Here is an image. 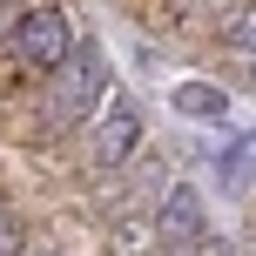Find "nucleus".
<instances>
[{
  "label": "nucleus",
  "mask_w": 256,
  "mask_h": 256,
  "mask_svg": "<svg viewBox=\"0 0 256 256\" xmlns=\"http://www.w3.org/2000/svg\"><path fill=\"white\" fill-rule=\"evenodd\" d=\"M108 94V54L94 48V40H74V54H68L61 68H54V94H48V115L54 122H81L94 102Z\"/></svg>",
  "instance_id": "f257e3e1"
},
{
  "label": "nucleus",
  "mask_w": 256,
  "mask_h": 256,
  "mask_svg": "<svg viewBox=\"0 0 256 256\" xmlns=\"http://www.w3.org/2000/svg\"><path fill=\"white\" fill-rule=\"evenodd\" d=\"M14 54H20V61L27 68H40V74H54V68H61L68 61V54H74V20H68V14L61 7H27L20 14V20H14Z\"/></svg>",
  "instance_id": "f03ea898"
},
{
  "label": "nucleus",
  "mask_w": 256,
  "mask_h": 256,
  "mask_svg": "<svg viewBox=\"0 0 256 256\" xmlns=\"http://www.w3.org/2000/svg\"><path fill=\"white\" fill-rule=\"evenodd\" d=\"M135 148H142V108L115 88L108 108H102V122H94V168H122Z\"/></svg>",
  "instance_id": "7ed1b4c3"
},
{
  "label": "nucleus",
  "mask_w": 256,
  "mask_h": 256,
  "mask_svg": "<svg viewBox=\"0 0 256 256\" xmlns=\"http://www.w3.org/2000/svg\"><path fill=\"white\" fill-rule=\"evenodd\" d=\"M162 250H202L209 243V216H202V196L189 189V182H176V189L162 196Z\"/></svg>",
  "instance_id": "20e7f679"
},
{
  "label": "nucleus",
  "mask_w": 256,
  "mask_h": 256,
  "mask_svg": "<svg viewBox=\"0 0 256 256\" xmlns=\"http://www.w3.org/2000/svg\"><path fill=\"white\" fill-rule=\"evenodd\" d=\"M168 108L189 115V122H222L230 115V94H222L216 81H176V88H168Z\"/></svg>",
  "instance_id": "39448f33"
},
{
  "label": "nucleus",
  "mask_w": 256,
  "mask_h": 256,
  "mask_svg": "<svg viewBox=\"0 0 256 256\" xmlns=\"http://www.w3.org/2000/svg\"><path fill=\"white\" fill-rule=\"evenodd\" d=\"M216 176H222V189H250V182H256V128L236 135L230 148L216 155Z\"/></svg>",
  "instance_id": "423d86ee"
},
{
  "label": "nucleus",
  "mask_w": 256,
  "mask_h": 256,
  "mask_svg": "<svg viewBox=\"0 0 256 256\" xmlns=\"http://www.w3.org/2000/svg\"><path fill=\"white\" fill-rule=\"evenodd\" d=\"M222 40H230V54H243V61L256 68V7H243V14H236V20H230V34H222Z\"/></svg>",
  "instance_id": "0eeeda50"
},
{
  "label": "nucleus",
  "mask_w": 256,
  "mask_h": 256,
  "mask_svg": "<svg viewBox=\"0 0 256 256\" xmlns=\"http://www.w3.org/2000/svg\"><path fill=\"white\" fill-rule=\"evenodd\" d=\"M20 250H27V243H20V222L0 209V256H20Z\"/></svg>",
  "instance_id": "6e6552de"
},
{
  "label": "nucleus",
  "mask_w": 256,
  "mask_h": 256,
  "mask_svg": "<svg viewBox=\"0 0 256 256\" xmlns=\"http://www.w3.org/2000/svg\"><path fill=\"white\" fill-rule=\"evenodd\" d=\"M155 256H182V250H155Z\"/></svg>",
  "instance_id": "1a4fd4ad"
}]
</instances>
